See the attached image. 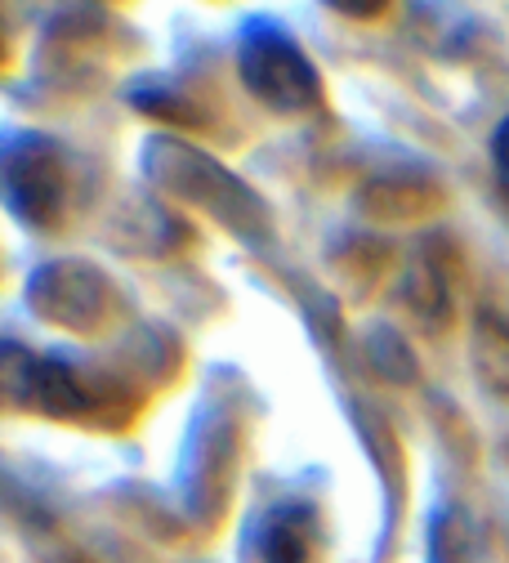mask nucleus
Instances as JSON below:
<instances>
[{
  "label": "nucleus",
  "mask_w": 509,
  "mask_h": 563,
  "mask_svg": "<svg viewBox=\"0 0 509 563\" xmlns=\"http://www.w3.org/2000/svg\"><path fill=\"white\" fill-rule=\"evenodd\" d=\"M237 67H242L246 86L273 108H309L318 99L313 67L281 32H251L242 41Z\"/></svg>",
  "instance_id": "f257e3e1"
},
{
  "label": "nucleus",
  "mask_w": 509,
  "mask_h": 563,
  "mask_svg": "<svg viewBox=\"0 0 509 563\" xmlns=\"http://www.w3.org/2000/svg\"><path fill=\"white\" fill-rule=\"evenodd\" d=\"M474 363L487 389L509 394V322L483 313L478 331H474Z\"/></svg>",
  "instance_id": "f03ea898"
},
{
  "label": "nucleus",
  "mask_w": 509,
  "mask_h": 563,
  "mask_svg": "<svg viewBox=\"0 0 509 563\" xmlns=\"http://www.w3.org/2000/svg\"><path fill=\"white\" fill-rule=\"evenodd\" d=\"M491 157H496L500 179L509 184V121H500V130H496V139H491Z\"/></svg>",
  "instance_id": "7ed1b4c3"
},
{
  "label": "nucleus",
  "mask_w": 509,
  "mask_h": 563,
  "mask_svg": "<svg viewBox=\"0 0 509 563\" xmlns=\"http://www.w3.org/2000/svg\"><path fill=\"white\" fill-rule=\"evenodd\" d=\"M331 5H335L340 14H376L385 0H331Z\"/></svg>",
  "instance_id": "20e7f679"
}]
</instances>
